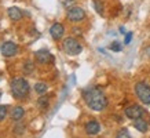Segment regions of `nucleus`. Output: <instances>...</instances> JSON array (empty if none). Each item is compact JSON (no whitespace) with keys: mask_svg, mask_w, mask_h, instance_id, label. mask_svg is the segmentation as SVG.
Instances as JSON below:
<instances>
[{"mask_svg":"<svg viewBox=\"0 0 150 138\" xmlns=\"http://www.w3.org/2000/svg\"><path fill=\"white\" fill-rule=\"evenodd\" d=\"M83 100L87 104V106L92 110L100 112L108 106V98L105 95V92L100 90L98 86H92V87H87L81 91Z\"/></svg>","mask_w":150,"mask_h":138,"instance_id":"nucleus-1","label":"nucleus"},{"mask_svg":"<svg viewBox=\"0 0 150 138\" xmlns=\"http://www.w3.org/2000/svg\"><path fill=\"white\" fill-rule=\"evenodd\" d=\"M29 83L23 78H15L11 82V94L15 100H23L29 94Z\"/></svg>","mask_w":150,"mask_h":138,"instance_id":"nucleus-2","label":"nucleus"},{"mask_svg":"<svg viewBox=\"0 0 150 138\" xmlns=\"http://www.w3.org/2000/svg\"><path fill=\"white\" fill-rule=\"evenodd\" d=\"M135 94L142 104L150 105V86L146 82H138L135 84Z\"/></svg>","mask_w":150,"mask_h":138,"instance_id":"nucleus-3","label":"nucleus"},{"mask_svg":"<svg viewBox=\"0 0 150 138\" xmlns=\"http://www.w3.org/2000/svg\"><path fill=\"white\" fill-rule=\"evenodd\" d=\"M62 48L68 55H79L83 51V46L74 37H66L62 43Z\"/></svg>","mask_w":150,"mask_h":138,"instance_id":"nucleus-4","label":"nucleus"},{"mask_svg":"<svg viewBox=\"0 0 150 138\" xmlns=\"http://www.w3.org/2000/svg\"><path fill=\"white\" fill-rule=\"evenodd\" d=\"M66 17H68V19L72 21V22H81L83 19L86 18V11H84L81 7L73 6V7H69L68 9Z\"/></svg>","mask_w":150,"mask_h":138,"instance_id":"nucleus-5","label":"nucleus"},{"mask_svg":"<svg viewBox=\"0 0 150 138\" xmlns=\"http://www.w3.org/2000/svg\"><path fill=\"white\" fill-rule=\"evenodd\" d=\"M124 113H125V116H127L128 119L135 120V119H139V117H142V116L145 115V109H143L141 105L134 104V105L127 106V108L124 109Z\"/></svg>","mask_w":150,"mask_h":138,"instance_id":"nucleus-6","label":"nucleus"},{"mask_svg":"<svg viewBox=\"0 0 150 138\" xmlns=\"http://www.w3.org/2000/svg\"><path fill=\"white\" fill-rule=\"evenodd\" d=\"M18 53V46L14 43V41H6L3 43V46H1V54L4 55V57H14V55Z\"/></svg>","mask_w":150,"mask_h":138,"instance_id":"nucleus-7","label":"nucleus"},{"mask_svg":"<svg viewBox=\"0 0 150 138\" xmlns=\"http://www.w3.org/2000/svg\"><path fill=\"white\" fill-rule=\"evenodd\" d=\"M64 33H65V28H64V25H62V23L55 22V23H52V25H51L50 35H51V37H52L54 40H59V39H62Z\"/></svg>","mask_w":150,"mask_h":138,"instance_id":"nucleus-8","label":"nucleus"},{"mask_svg":"<svg viewBox=\"0 0 150 138\" xmlns=\"http://www.w3.org/2000/svg\"><path fill=\"white\" fill-rule=\"evenodd\" d=\"M84 131H86L88 135H96V134H99L100 131V126L99 123L96 122V120H90V122H87L86 126H84Z\"/></svg>","mask_w":150,"mask_h":138,"instance_id":"nucleus-9","label":"nucleus"},{"mask_svg":"<svg viewBox=\"0 0 150 138\" xmlns=\"http://www.w3.org/2000/svg\"><path fill=\"white\" fill-rule=\"evenodd\" d=\"M35 57H36V60L40 62V64H48L52 61V54H51L50 51L47 50H39L35 53Z\"/></svg>","mask_w":150,"mask_h":138,"instance_id":"nucleus-10","label":"nucleus"},{"mask_svg":"<svg viewBox=\"0 0 150 138\" xmlns=\"http://www.w3.org/2000/svg\"><path fill=\"white\" fill-rule=\"evenodd\" d=\"M134 127H135L139 133H146V131L149 130V123H147L143 117H139V119L134 120Z\"/></svg>","mask_w":150,"mask_h":138,"instance_id":"nucleus-11","label":"nucleus"},{"mask_svg":"<svg viewBox=\"0 0 150 138\" xmlns=\"http://www.w3.org/2000/svg\"><path fill=\"white\" fill-rule=\"evenodd\" d=\"M8 17L11 21H19L22 18V11L18 7H10L8 9Z\"/></svg>","mask_w":150,"mask_h":138,"instance_id":"nucleus-12","label":"nucleus"},{"mask_svg":"<svg viewBox=\"0 0 150 138\" xmlns=\"http://www.w3.org/2000/svg\"><path fill=\"white\" fill-rule=\"evenodd\" d=\"M23 115H25V110H23L22 106H15L11 112V119L15 120V122H19L23 117Z\"/></svg>","mask_w":150,"mask_h":138,"instance_id":"nucleus-13","label":"nucleus"},{"mask_svg":"<svg viewBox=\"0 0 150 138\" xmlns=\"http://www.w3.org/2000/svg\"><path fill=\"white\" fill-rule=\"evenodd\" d=\"M37 106L40 108V109H46L47 106H48V97L47 95H41L39 100H37Z\"/></svg>","mask_w":150,"mask_h":138,"instance_id":"nucleus-14","label":"nucleus"},{"mask_svg":"<svg viewBox=\"0 0 150 138\" xmlns=\"http://www.w3.org/2000/svg\"><path fill=\"white\" fill-rule=\"evenodd\" d=\"M47 90H48V86L46 83H36L35 84V91L39 92V94H44Z\"/></svg>","mask_w":150,"mask_h":138,"instance_id":"nucleus-15","label":"nucleus"},{"mask_svg":"<svg viewBox=\"0 0 150 138\" xmlns=\"http://www.w3.org/2000/svg\"><path fill=\"white\" fill-rule=\"evenodd\" d=\"M116 138H131V134H129V131L127 129H121V130H118Z\"/></svg>","mask_w":150,"mask_h":138,"instance_id":"nucleus-16","label":"nucleus"},{"mask_svg":"<svg viewBox=\"0 0 150 138\" xmlns=\"http://www.w3.org/2000/svg\"><path fill=\"white\" fill-rule=\"evenodd\" d=\"M110 50L118 53V51L123 50V46H121V43H120V41H113V43L110 44Z\"/></svg>","mask_w":150,"mask_h":138,"instance_id":"nucleus-17","label":"nucleus"},{"mask_svg":"<svg viewBox=\"0 0 150 138\" xmlns=\"http://www.w3.org/2000/svg\"><path fill=\"white\" fill-rule=\"evenodd\" d=\"M92 4H94V7H95L96 13H98V14H103V6L100 4L98 0H94V3H92Z\"/></svg>","mask_w":150,"mask_h":138,"instance_id":"nucleus-18","label":"nucleus"},{"mask_svg":"<svg viewBox=\"0 0 150 138\" xmlns=\"http://www.w3.org/2000/svg\"><path fill=\"white\" fill-rule=\"evenodd\" d=\"M6 115H7V105H1L0 106V122L4 120Z\"/></svg>","mask_w":150,"mask_h":138,"instance_id":"nucleus-19","label":"nucleus"},{"mask_svg":"<svg viewBox=\"0 0 150 138\" xmlns=\"http://www.w3.org/2000/svg\"><path fill=\"white\" fill-rule=\"evenodd\" d=\"M131 39H132V32H128L125 35V39H124V44H129L131 43Z\"/></svg>","mask_w":150,"mask_h":138,"instance_id":"nucleus-20","label":"nucleus"},{"mask_svg":"<svg viewBox=\"0 0 150 138\" xmlns=\"http://www.w3.org/2000/svg\"><path fill=\"white\" fill-rule=\"evenodd\" d=\"M74 3V0H64V4L68 7V6H70V4H73Z\"/></svg>","mask_w":150,"mask_h":138,"instance_id":"nucleus-21","label":"nucleus"},{"mask_svg":"<svg viewBox=\"0 0 150 138\" xmlns=\"http://www.w3.org/2000/svg\"><path fill=\"white\" fill-rule=\"evenodd\" d=\"M30 70H32V62L28 61L26 62V72H30Z\"/></svg>","mask_w":150,"mask_h":138,"instance_id":"nucleus-22","label":"nucleus"},{"mask_svg":"<svg viewBox=\"0 0 150 138\" xmlns=\"http://www.w3.org/2000/svg\"><path fill=\"white\" fill-rule=\"evenodd\" d=\"M0 98H1V91H0Z\"/></svg>","mask_w":150,"mask_h":138,"instance_id":"nucleus-23","label":"nucleus"}]
</instances>
